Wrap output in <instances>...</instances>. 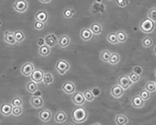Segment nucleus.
<instances>
[{"mask_svg": "<svg viewBox=\"0 0 156 125\" xmlns=\"http://www.w3.org/2000/svg\"><path fill=\"white\" fill-rule=\"evenodd\" d=\"M120 61V55L117 53H114L111 54L110 59L109 60V62L112 65H115Z\"/></svg>", "mask_w": 156, "mask_h": 125, "instance_id": "26", "label": "nucleus"}, {"mask_svg": "<svg viewBox=\"0 0 156 125\" xmlns=\"http://www.w3.org/2000/svg\"><path fill=\"white\" fill-rule=\"evenodd\" d=\"M44 74L43 70L41 69L37 68L34 69L32 73L31 74V79L36 83H40L43 81Z\"/></svg>", "mask_w": 156, "mask_h": 125, "instance_id": "6", "label": "nucleus"}, {"mask_svg": "<svg viewBox=\"0 0 156 125\" xmlns=\"http://www.w3.org/2000/svg\"><path fill=\"white\" fill-rule=\"evenodd\" d=\"M116 3L121 8H125L127 6L125 0H116Z\"/></svg>", "mask_w": 156, "mask_h": 125, "instance_id": "43", "label": "nucleus"}, {"mask_svg": "<svg viewBox=\"0 0 156 125\" xmlns=\"http://www.w3.org/2000/svg\"><path fill=\"white\" fill-rule=\"evenodd\" d=\"M110 93L113 97L118 99L123 96L124 89L119 85H115L111 88Z\"/></svg>", "mask_w": 156, "mask_h": 125, "instance_id": "7", "label": "nucleus"}, {"mask_svg": "<svg viewBox=\"0 0 156 125\" xmlns=\"http://www.w3.org/2000/svg\"><path fill=\"white\" fill-rule=\"evenodd\" d=\"M145 89L149 92H155L156 90L155 82L149 81L145 84Z\"/></svg>", "mask_w": 156, "mask_h": 125, "instance_id": "30", "label": "nucleus"}, {"mask_svg": "<svg viewBox=\"0 0 156 125\" xmlns=\"http://www.w3.org/2000/svg\"><path fill=\"white\" fill-rule=\"evenodd\" d=\"M67 114L63 111H59L55 114L54 121L58 123H63L67 120Z\"/></svg>", "mask_w": 156, "mask_h": 125, "instance_id": "14", "label": "nucleus"}, {"mask_svg": "<svg viewBox=\"0 0 156 125\" xmlns=\"http://www.w3.org/2000/svg\"><path fill=\"white\" fill-rule=\"evenodd\" d=\"M5 40L9 44H14L15 42L14 33L9 31H6L5 33Z\"/></svg>", "mask_w": 156, "mask_h": 125, "instance_id": "22", "label": "nucleus"}, {"mask_svg": "<svg viewBox=\"0 0 156 125\" xmlns=\"http://www.w3.org/2000/svg\"><path fill=\"white\" fill-rule=\"evenodd\" d=\"M55 68L58 73L64 75L69 69V64L65 60H60L56 63Z\"/></svg>", "mask_w": 156, "mask_h": 125, "instance_id": "3", "label": "nucleus"}, {"mask_svg": "<svg viewBox=\"0 0 156 125\" xmlns=\"http://www.w3.org/2000/svg\"><path fill=\"white\" fill-rule=\"evenodd\" d=\"M139 95L140 96L141 98L143 99V100H147L149 99L150 97V92L144 89L141 92H140Z\"/></svg>", "mask_w": 156, "mask_h": 125, "instance_id": "35", "label": "nucleus"}, {"mask_svg": "<svg viewBox=\"0 0 156 125\" xmlns=\"http://www.w3.org/2000/svg\"><path fill=\"white\" fill-rule=\"evenodd\" d=\"M92 32L88 29H83L81 31L80 36L83 40L85 41H88L91 39L93 37Z\"/></svg>", "mask_w": 156, "mask_h": 125, "instance_id": "16", "label": "nucleus"}, {"mask_svg": "<svg viewBox=\"0 0 156 125\" xmlns=\"http://www.w3.org/2000/svg\"><path fill=\"white\" fill-rule=\"evenodd\" d=\"M109 1H112V0H109Z\"/></svg>", "mask_w": 156, "mask_h": 125, "instance_id": "50", "label": "nucleus"}, {"mask_svg": "<svg viewBox=\"0 0 156 125\" xmlns=\"http://www.w3.org/2000/svg\"><path fill=\"white\" fill-rule=\"evenodd\" d=\"M86 100L83 94L80 91L74 92L71 97V101L75 104L78 106H82L84 104Z\"/></svg>", "mask_w": 156, "mask_h": 125, "instance_id": "5", "label": "nucleus"}, {"mask_svg": "<svg viewBox=\"0 0 156 125\" xmlns=\"http://www.w3.org/2000/svg\"><path fill=\"white\" fill-rule=\"evenodd\" d=\"M70 42L69 37L67 35H64L58 40V45L61 48H66L69 45Z\"/></svg>", "mask_w": 156, "mask_h": 125, "instance_id": "17", "label": "nucleus"}, {"mask_svg": "<svg viewBox=\"0 0 156 125\" xmlns=\"http://www.w3.org/2000/svg\"><path fill=\"white\" fill-rule=\"evenodd\" d=\"M131 104L134 107L136 108H140L143 107L144 105V100L140 97L139 95H136L131 99Z\"/></svg>", "mask_w": 156, "mask_h": 125, "instance_id": "11", "label": "nucleus"}, {"mask_svg": "<svg viewBox=\"0 0 156 125\" xmlns=\"http://www.w3.org/2000/svg\"><path fill=\"white\" fill-rule=\"evenodd\" d=\"M154 54H155V55H156V45L155 46V47H154Z\"/></svg>", "mask_w": 156, "mask_h": 125, "instance_id": "47", "label": "nucleus"}, {"mask_svg": "<svg viewBox=\"0 0 156 125\" xmlns=\"http://www.w3.org/2000/svg\"><path fill=\"white\" fill-rule=\"evenodd\" d=\"M155 22L152 21L148 18L144 19L140 22L139 24L140 30L144 33H152L155 29Z\"/></svg>", "mask_w": 156, "mask_h": 125, "instance_id": "2", "label": "nucleus"}, {"mask_svg": "<svg viewBox=\"0 0 156 125\" xmlns=\"http://www.w3.org/2000/svg\"><path fill=\"white\" fill-rule=\"evenodd\" d=\"M62 89L64 92L68 95L73 94L76 90L75 85L71 82H65L62 86Z\"/></svg>", "mask_w": 156, "mask_h": 125, "instance_id": "8", "label": "nucleus"}, {"mask_svg": "<svg viewBox=\"0 0 156 125\" xmlns=\"http://www.w3.org/2000/svg\"><path fill=\"white\" fill-rule=\"evenodd\" d=\"M52 112L48 109H43L39 113V118L42 121H49L52 118Z\"/></svg>", "mask_w": 156, "mask_h": 125, "instance_id": "13", "label": "nucleus"}, {"mask_svg": "<svg viewBox=\"0 0 156 125\" xmlns=\"http://www.w3.org/2000/svg\"><path fill=\"white\" fill-rule=\"evenodd\" d=\"M155 76H156V70H155Z\"/></svg>", "mask_w": 156, "mask_h": 125, "instance_id": "48", "label": "nucleus"}, {"mask_svg": "<svg viewBox=\"0 0 156 125\" xmlns=\"http://www.w3.org/2000/svg\"><path fill=\"white\" fill-rule=\"evenodd\" d=\"M28 4L26 0H17L14 5V8L19 12H23L26 10Z\"/></svg>", "mask_w": 156, "mask_h": 125, "instance_id": "10", "label": "nucleus"}, {"mask_svg": "<svg viewBox=\"0 0 156 125\" xmlns=\"http://www.w3.org/2000/svg\"><path fill=\"white\" fill-rule=\"evenodd\" d=\"M132 71L140 76L143 73V68L141 66L136 65V66H135L133 67Z\"/></svg>", "mask_w": 156, "mask_h": 125, "instance_id": "38", "label": "nucleus"}, {"mask_svg": "<svg viewBox=\"0 0 156 125\" xmlns=\"http://www.w3.org/2000/svg\"><path fill=\"white\" fill-rule=\"evenodd\" d=\"M44 39L45 44L50 47L55 46L58 43V38L53 33L49 34L45 37Z\"/></svg>", "mask_w": 156, "mask_h": 125, "instance_id": "9", "label": "nucleus"}, {"mask_svg": "<svg viewBox=\"0 0 156 125\" xmlns=\"http://www.w3.org/2000/svg\"><path fill=\"white\" fill-rule=\"evenodd\" d=\"M128 121H129L128 118L124 114H117L115 117V122L117 125H126L127 124Z\"/></svg>", "mask_w": 156, "mask_h": 125, "instance_id": "18", "label": "nucleus"}, {"mask_svg": "<svg viewBox=\"0 0 156 125\" xmlns=\"http://www.w3.org/2000/svg\"><path fill=\"white\" fill-rule=\"evenodd\" d=\"M155 86H156V81L155 82Z\"/></svg>", "mask_w": 156, "mask_h": 125, "instance_id": "49", "label": "nucleus"}, {"mask_svg": "<svg viewBox=\"0 0 156 125\" xmlns=\"http://www.w3.org/2000/svg\"><path fill=\"white\" fill-rule=\"evenodd\" d=\"M116 34L119 43H124L126 41L128 38L127 35L124 31L120 30L118 31Z\"/></svg>", "mask_w": 156, "mask_h": 125, "instance_id": "24", "label": "nucleus"}, {"mask_svg": "<svg viewBox=\"0 0 156 125\" xmlns=\"http://www.w3.org/2000/svg\"><path fill=\"white\" fill-rule=\"evenodd\" d=\"M111 53L108 50H104L101 54V60L105 62H109V60L111 57Z\"/></svg>", "mask_w": 156, "mask_h": 125, "instance_id": "27", "label": "nucleus"}, {"mask_svg": "<svg viewBox=\"0 0 156 125\" xmlns=\"http://www.w3.org/2000/svg\"><path fill=\"white\" fill-rule=\"evenodd\" d=\"M51 52L50 50V47L44 44V45L40 46L39 49V53L40 55L41 56H48L49 54Z\"/></svg>", "mask_w": 156, "mask_h": 125, "instance_id": "23", "label": "nucleus"}, {"mask_svg": "<svg viewBox=\"0 0 156 125\" xmlns=\"http://www.w3.org/2000/svg\"><path fill=\"white\" fill-rule=\"evenodd\" d=\"M90 29L93 33L95 35H99L102 32V27L101 25L97 23L93 24L90 26Z\"/></svg>", "mask_w": 156, "mask_h": 125, "instance_id": "21", "label": "nucleus"}, {"mask_svg": "<svg viewBox=\"0 0 156 125\" xmlns=\"http://www.w3.org/2000/svg\"><path fill=\"white\" fill-rule=\"evenodd\" d=\"M148 18L154 22H156V7H153L149 10Z\"/></svg>", "mask_w": 156, "mask_h": 125, "instance_id": "33", "label": "nucleus"}, {"mask_svg": "<svg viewBox=\"0 0 156 125\" xmlns=\"http://www.w3.org/2000/svg\"><path fill=\"white\" fill-rule=\"evenodd\" d=\"M74 12V10H73L72 9L68 8L64 10L63 12V15L66 18H70L73 16Z\"/></svg>", "mask_w": 156, "mask_h": 125, "instance_id": "36", "label": "nucleus"}, {"mask_svg": "<svg viewBox=\"0 0 156 125\" xmlns=\"http://www.w3.org/2000/svg\"><path fill=\"white\" fill-rule=\"evenodd\" d=\"M87 117L88 113L87 110L81 105L75 108L71 112L72 119L77 123H82L87 120Z\"/></svg>", "mask_w": 156, "mask_h": 125, "instance_id": "1", "label": "nucleus"}, {"mask_svg": "<svg viewBox=\"0 0 156 125\" xmlns=\"http://www.w3.org/2000/svg\"><path fill=\"white\" fill-rule=\"evenodd\" d=\"M36 19L37 21H40L42 23H45L48 18V14L44 10H40L37 12L35 15Z\"/></svg>", "mask_w": 156, "mask_h": 125, "instance_id": "19", "label": "nucleus"}, {"mask_svg": "<svg viewBox=\"0 0 156 125\" xmlns=\"http://www.w3.org/2000/svg\"><path fill=\"white\" fill-rule=\"evenodd\" d=\"M153 41L152 40V38L149 37H146L143 38L142 40V44L143 46L146 48L151 47L152 46Z\"/></svg>", "mask_w": 156, "mask_h": 125, "instance_id": "32", "label": "nucleus"}, {"mask_svg": "<svg viewBox=\"0 0 156 125\" xmlns=\"http://www.w3.org/2000/svg\"><path fill=\"white\" fill-rule=\"evenodd\" d=\"M128 76L133 83H136L138 82L140 79L139 75L136 74V73L133 72V71L130 73Z\"/></svg>", "mask_w": 156, "mask_h": 125, "instance_id": "34", "label": "nucleus"}, {"mask_svg": "<svg viewBox=\"0 0 156 125\" xmlns=\"http://www.w3.org/2000/svg\"><path fill=\"white\" fill-rule=\"evenodd\" d=\"M34 70V65L31 62H27L24 64L21 68V72L26 76L31 75Z\"/></svg>", "mask_w": 156, "mask_h": 125, "instance_id": "12", "label": "nucleus"}, {"mask_svg": "<svg viewBox=\"0 0 156 125\" xmlns=\"http://www.w3.org/2000/svg\"><path fill=\"white\" fill-rule=\"evenodd\" d=\"M84 96L87 101L91 102L95 99V97L93 96L91 90H87L84 92Z\"/></svg>", "mask_w": 156, "mask_h": 125, "instance_id": "29", "label": "nucleus"}, {"mask_svg": "<svg viewBox=\"0 0 156 125\" xmlns=\"http://www.w3.org/2000/svg\"><path fill=\"white\" fill-rule=\"evenodd\" d=\"M36 83V82L33 81L28 82L27 86L28 90L32 93L35 92L37 90V85Z\"/></svg>", "mask_w": 156, "mask_h": 125, "instance_id": "31", "label": "nucleus"}, {"mask_svg": "<svg viewBox=\"0 0 156 125\" xmlns=\"http://www.w3.org/2000/svg\"><path fill=\"white\" fill-rule=\"evenodd\" d=\"M118 85L122 87L124 90L130 88L133 85V82L129 78V76L122 75L117 80Z\"/></svg>", "mask_w": 156, "mask_h": 125, "instance_id": "4", "label": "nucleus"}, {"mask_svg": "<svg viewBox=\"0 0 156 125\" xmlns=\"http://www.w3.org/2000/svg\"><path fill=\"white\" fill-rule=\"evenodd\" d=\"M54 78L52 75L50 73H46L44 74L43 81L46 85H50L53 82Z\"/></svg>", "mask_w": 156, "mask_h": 125, "instance_id": "25", "label": "nucleus"}, {"mask_svg": "<svg viewBox=\"0 0 156 125\" xmlns=\"http://www.w3.org/2000/svg\"><path fill=\"white\" fill-rule=\"evenodd\" d=\"M12 109L13 107L12 105L9 104H4L1 106V112L4 115L8 116L11 114Z\"/></svg>", "mask_w": 156, "mask_h": 125, "instance_id": "20", "label": "nucleus"}, {"mask_svg": "<svg viewBox=\"0 0 156 125\" xmlns=\"http://www.w3.org/2000/svg\"><path fill=\"white\" fill-rule=\"evenodd\" d=\"M22 112V109L20 107H14L12 109V113L15 116H18Z\"/></svg>", "mask_w": 156, "mask_h": 125, "instance_id": "39", "label": "nucleus"}, {"mask_svg": "<svg viewBox=\"0 0 156 125\" xmlns=\"http://www.w3.org/2000/svg\"><path fill=\"white\" fill-rule=\"evenodd\" d=\"M107 40L109 43L112 44H117L119 43L117 37V34L114 32L109 33L107 36Z\"/></svg>", "mask_w": 156, "mask_h": 125, "instance_id": "28", "label": "nucleus"}, {"mask_svg": "<svg viewBox=\"0 0 156 125\" xmlns=\"http://www.w3.org/2000/svg\"><path fill=\"white\" fill-rule=\"evenodd\" d=\"M93 96L95 97H98L101 94V91L100 89H99L98 87H94L91 90Z\"/></svg>", "mask_w": 156, "mask_h": 125, "instance_id": "41", "label": "nucleus"}, {"mask_svg": "<svg viewBox=\"0 0 156 125\" xmlns=\"http://www.w3.org/2000/svg\"><path fill=\"white\" fill-rule=\"evenodd\" d=\"M37 44L39 46H42L44 45L45 44L44 38H38V40H37Z\"/></svg>", "mask_w": 156, "mask_h": 125, "instance_id": "44", "label": "nucleus"}, {"mask_svg": "<svg viewBox=\"0 0 156 125\" xmlns=\"http://www.w3.org/2000/svg\"><path fill=\"white\" fill-rule=\"evenodd\" d=\"M40 1H41L42 3H48V2H50L52 0H39Z\"/></svg>", "mask_w": 156, "mask_h": 125, "instance_id": "46", "label": "nucleus"}, {"mask_svg": "<svg viewBox=\"0 0 156 125\" xmlns=\"http://www.w3.org/2000/svg\"><path fill=\"white\" fill-rule=\"evenodd\" d=\"M33 94L34 96H37V97H41V96H42V95L41 91L37 90H36L35 92H34Z\"/></svg>", "mask_w": 156, "mask_h": 125, "instance_id": "45", "label": "nucleus"}, {"mask_svg": "<svg viewBox=\"0 0 156 125\" xmlns=\"http://www.w3.org/2000/svg\"><path fill=\"white\" fill-rule=\"evenodd\" d=\"M34 26L36 30H41L43 29V28L44 27V23L37 21L35 24Z\"/></svg>", "mask_w": 156, "mask_h": 125, "instance_id": "42", "label": "nucleus"}, {"mask_svg": "<svg viewBox=\"0 0 156 125\" xmlns=\"http://www.w3.org/2000/svg\"><path fill=\"white\" fill-rule=\"evenodd\" d=\"M15 38V40L20 42L22 41L24 39V35L21 31H17L14 33Z\"/></svg>", "mask_w": 156, "mask_h": 125, "instance_id": "37", "label": "nucleus"}, {"mask_svg": "<svg viewBox=\"0 0 156 125\" xmlns=\"http://www.w3.org/2000/svg\"><path fill=\"white\" fill-rule=\"evenodd\" d=\"M31 103L34 107L39 108L42 107L44 104V101L41 97H37L34 96L31 99Z\"/></svg>", "mask_w": 156, "mask_h": 125, "instance_id": "15", "label": "nucleus"}, {"mask_svg": "<svg viewBox=\"0 0 156 125\" xmlns=\"http://www.w3.org/2000/svg\"><path fill=\"white\" fill-rule=\"evenodd\" d=\"M22 104V100L20 98H15L12 101V104L14 107H20Z\"/></svg>", "mask_w": 156, "mask_h": 125, "instance_id": "40", "label": "nucleus"}]
</instances>
